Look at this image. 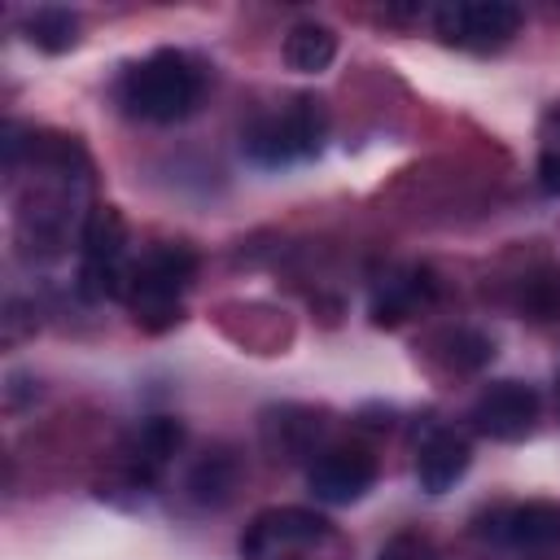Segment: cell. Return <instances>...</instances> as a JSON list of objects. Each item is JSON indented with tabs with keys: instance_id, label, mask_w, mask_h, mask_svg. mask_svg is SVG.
Masks as SVG:
<instances>
[{
	"instance_id": "1",
	"label": "cell",
	"mask_w": 560,
	"mask_h": 560,
	"mask_svg": "<svg viewBox=\"0 0 560 560\" xmlns=\"http://www.w3.org/2000/svg\"><path fill=\"white\" fill-rule=\"evenodd\" d=\"M127 118L140 122H179L206 96V66L184 48H158L122 70L114 88Z\"/></svg>"
},
{
	"instance_id": "2",
	"label": "cell",
	"mask_w": 560,
	"mask_h": 560,
	"mask_svg": "<svg viewBox=\"0 0 560 560\" xmlns=\"http://www.w3.org/2000/svg\"><path fill=\"white\" fill-rule=\"evenodd\" d=\"M197 276V254L188 245H153L131 258L118 302L131 311V319L149 332L171 328L184 315V298Z\"/></svg>"
},
{
	"instance_id": "3",
	"label": "cell",
	"mask_w": 560,
	"mask_h": 560,
	"mask_svg": "<svg viewBox=\"0 0 560 560\" xmlns=\"http://www.w3.org/2000/svg\"><path fill=\"white\" fill-rule=\"evenodd\" d=\"M346 534L311 508H267L241 534V560H346Z\"/></svg>"
},
{
	"instance_id": "4",
	"label": "cell",
	"mask_w": 560,
	"mask_h": 560,
	"mask_svg": "<svg viewBox=\"0 0 560 560\" xmlns=\"http://www.w3.org/2000/svg\"><path fill=\"white\" fill-rule=\"evenodd\" d=\"M328 140V109L315 96H293L289 105L262 114L245 131V158L258 166H293L324 149Z\"/></svg>"
},
{
	"instance_id": "5",
	"label": "cell",
	"mask_w": 560,
	"mask_h": 560,
	"mask_svg": "<svg viewBox=\"0 0 560 560\" xmlns=\"http://www.w3.org/2000/svg\"><path fill=\"white\" fill-rule=\"evenodd\" d=\"M433 35L459 52H499L521 35V9L503 0H459L433 9Z\"/></svg>"
},
{
	"instance_id": "6",
	"label": "cell",
	"mask_w": 560,
	"mask_h": 560,
	"mask_svg": "<svg viewBox=\"0 0 560 560\" xmlns=\"http://www.w3.org/2000/svg\"><path fill=\"white\" fill-rule=\"evenodd\" d=\"M131 267L127 254V228L118 210L92 206L83 232H79V284L88 298H118L122 276Z\"/></svg>"
},
{
	"instance_id": "7",
	"label": "cell",
	"mask_w": 560,
	"mask_h": 560,
	"mask_svg": "<svg viewBox=\"0 0 560 560\" xmlns=\"http://www.w3.org/2000/svg\"><path fill=\"white\" fill-rule=\"evenodd\" d=\"M376 481V455L359 442H337V446H324L311 468H306V486L319 503L328 508H346V503H359Z\"/></svg>"
},
{
	"instance_id": "8",
	"label": "cell",
	"mask_w": 560,
	"mask_h": 560,
	"mask_svg": "<svg viewBox=\"0 0 560 560\" xmlns=\"http://www.w3.org/2000/svg\"><path fill=\"white\" fill-rule=\"evenodd\" d=\"M468 420L490 442H521L538 424V389L525 381H490L472 398Z\"/></svg>"
},
{
	"instance_id": "9",
	"label": "cell",
	"mask_w": 560,
	"mask_h": 560,
	"mask_svg": "<svg viewBox=\"0 0 560 560\" xmlns=\"http://www.w3.org/2000/svg\"><path fill=\"white\" fill-rule=\"evenodd\" d=\"M468 464H472L468 438H459L455 429H433L416 451V481L424 494H446L468 472Z\"/></svg>"
},
{
	"instance_id": "10",
	"label": "cell",
	"mask_w": 560,
	"mask_h": 560,
	"mask_svg": "<svg viewBox=\"0 0 560 560\" xmlns=\"http://www.w3.org/2000/svg\"><path fill=\"white\" fill-rule=\"evenodd\" d=\"M490 534L508 547H521V551L551 547V542H560V503H547V499L512 503V508L494 512Z\"/></svg>"
},
{
	"instance_id": "11",
	"label": "cell",
	"mask_w": 560,
	"mask_h": 560,
	"mask_svg": "<svg viewBox=\"0 0 560 560\" xmlns=\"http://www.w3.org/2000/svg\"><path fill=\"white\" fill-rule=\"evenodd\" d=\"M433 293H438L433 276H429L424 267H407V271L389 276V280L376 289V298H372V319H376V324H402L407 315H420V306H429Z\"/></svg>"
},
{
	"instance_id": "12",
	"label": "cell",
	"mask_w": 560,
	"mask_h": 560,
	"mask_svg": "<svg viewBox=\"0 0 560 560\" xmlns=\"http://www.w3.org/2000/svg\"><path fill=\"white\" fill-rule=\"evenodd\" d=\"M179 442H184L179 420H171V416H153V420H144V424L136 429L131 446H127L136 477H153V472H162L166 459L179 451Z\"/></svg>"
},
{
	"instance_id": "13",
	"label": "cell",
	"mask_w": 560,
	"mask_h": 560,
	"mask_svg": "<svg viewBox=\"0 0 560 560\" xmlns=\"http://www.w3.org/2000/svg\"><path fill=\"white\" fill-rule=\"evenodd\" d=\"M332 57H337V35L324 22H298L284 35V61L298 74H319L332 66Z\"/></svg>"
},
{
	"instance_id": "14",
	"label": "cell",
	"mask_w": 560,
	"mask_h": 560,
	"mask_svg": "<svg viewBox=\"0 0 560 560\" xmlns=\"http://www.w3.org/2000/svg\"><path fill=\"white\" fill-rule=\"evenodd\" d=\"M26 39L44 52H66L79 44V18L70 9H35L26 18Z\"/></svg>"
},
{
	"instance_id": "15",
	"label": "cell",
	"mask_w": 560,
	"mask_h": 560,
	"mask_svg": "<svg viewBox=\"0 0 560 560\" xmlns=\"http://www.w3.org/2000/svg\"><path fill=\"white\" fill-rule=\"evenodd\" d=\"M538 184L542 192L560 197V105L542 118V131H538Z\"/></svg>"
},
{
	"instance_id": "16",
	"label": "cell",
	"mask_w": 560,
	"mask_h": 560,
	"mask_svg": "<svg viewBox=\"0 0 560 560\" xmlns=\"http://www.w3.org/2000/svg\"><path fill=\"white\" fill-rule=\"evenodd\" d=\"M376 560H438V551H433V542H429L424 534L402 529V534H394V538L381 547Z\"/></svg>"
},
{
	"instance_id": "17",
	"label": "cell",
	"mask_w": 560,
	"mask_h": 560,
	"mask_svg": "<svg viewBox=\"0 0 560 560\" xmlns=\"http://www.w3.org/2000/svg\"><path fill=\"white\" fill-rule=\"evenodd\" d=\"M556 394H560V385H556Z\"/></svg>"
}]
</instances>
